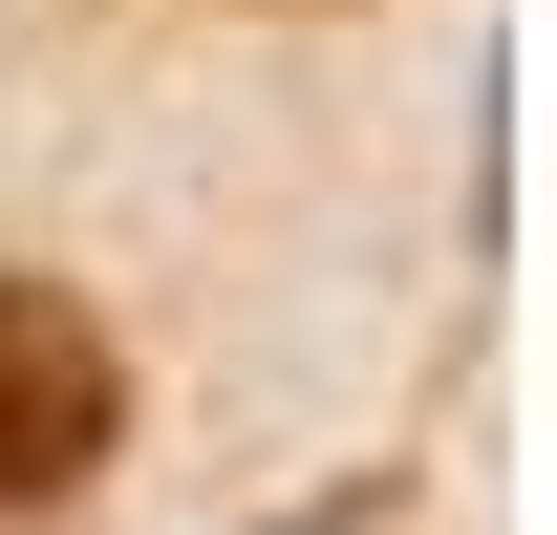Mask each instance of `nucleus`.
<instances>
[{"instance_id": "f257e3e1", "label": "nucleus", "mask_w": 557, "mask_h": 535, "mask_svg": "<svg viewBox=\"0 0 557 535\" xmlns=\"http://www.w3.org/2000/svg\"><path fill=\"white\" fill-rule=\"evenodd\" d=\"M108 322H86L65 278H22L0 258V514H65L86 471H108Z\"/></svg>"}]
</instances>
